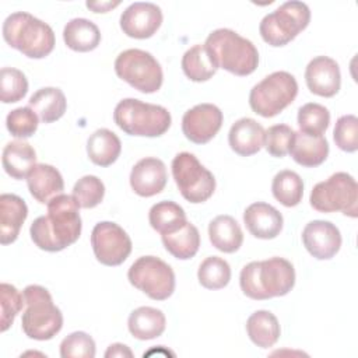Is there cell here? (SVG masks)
Masks as SVG:
<instances>
[{"instance_id": "1", "label": "cell", "mask_w": 358, "mask_h": 358, "mask_svg": "<svg viewBox=\"0 0 358 358\" xmlns=\"http://www.w3.org/2000/svg\"><path fill=\"white\" fill-rule=\"evenodd\" d=\"M46 206L48 214L38 217L31 224V239L42 250L60 252L81 235L80 206L69 194H59Z\"/></svg>"}, {"instance_id": "2", "label": "cell", "mask_w": 358, "mask_h": 358, "mask_svg": "<svg viewBox=\"0 0 358 358\" xmlns=\"http://www.w3.org/2000/svg\"><path fill=\"white\" fill-rule=\"evenodd\" d=\"M242 292L256 301L287 295L295 285V268L284 257L250 262L239 275Z\"/></svg>"}, {"instance_id": "3", "label": "cell", "mask_w": 358, "mask_h": 358, "mask_svg": "<svg viewBox=\"0 0 358 358\" xmlns=\"http://www.w3.org/2000/svg\"><path fill=\"white\" fill-rule=\"evenodd\" d=\"M217 69L235 76H249L259 64V52L252 41L229 28L213 31L203 43Z\"/></svg>"}, {"instance_id": "4", "label": "cell", "mask_w": 358, "mask_h": 358, "mask_svg": "<svg viewBox=\"0 0 358 358\" xmlns=\"http://www.w3.org/2000/svg\"><path fill=\"white\" fill-rule=\"evenodd\" d=\"M3 38L29 59H43L55 48L52 27L25 11H15L4 20Z\"/></svg>"}, {"instance_id": "5", "label": "cell", "mask_w": 358, "mask_h": 358, "mask_svg": "<svg viewBox=\"0 0 358 358\" xmlns=\"http://www.w3.org/2000/svg\"><path fill=\"white\" fill-rule=\"evenodd\" d=\"M25 310L21 317V327L27 337L38 341L53 338L63 327V313L53 303L50 292L42 285L24 288Z\"/></svg>"}, {"instance_id": "6", "label": "cell", "mask_w": 358, "mask_h": 358, "mask_svg": "<svg viewBox=\"0 0 358 358\" xmlns=\"http://www.w3.org/2000/svg\"><path fill=\"white\" fill-rule=\"evenodd\" d=\"M113 120L126 134L159 137L171 127L172 117L168 109L161 105L147 103L136 98H124L116 105Z\"/></svg>"}, {"instance_id": "7", "label": "cell", "mask_w": 358, "mask_h": 358, "mask_svg": "<svg viewBox=\"0 0 358 358\" xmlns=\"http://www.w3.org/2000/svg\"><path fill=\"white\" fill-rule=\"evenodd\" d=\"M310 21L308 4L296 0L282 3L277 10L263 17L259 25L260 36L266 43L274 48L289 43L303 31Z\"/></svg>"}, {"instance_id": "8", "label": "cell", "mask_w": 358, "mask_h": 358, "mask_svg": "<svg viewBox=\"0 0 358 358\" xmlns=\"http://www.w3.org/2000/svg\"><path fill=\"white\" fill-rule=\"evenodd\" d=\"M298 83L288 71H274L257 83L249 94L252 110L263 117H273L294 102Z\"/></svg>"}, {"instance_id": "9", "label": "cell", "mask_w": 358, "mask_h": 358, "mask_svg": "<svg viewBox=\"0 0 358 358\" xmlns=\"http://www.w3.org/2000/svg\"><path fill=\"white\" fill-rule=\"evenodd\" d=\"M309 201L319 213L341 211L344 215L355 218L358 211V185L350 173L336 172L329 179L313 186Z\"/></svg>"}, {"instance_id": "10", "label": "cell", "mask_w": 358, "mask_h": 358, "mask_svg": "<svg viewBox=\"0 0 358 358\" xmlns=\"http://www.w3.org/2000/svg\"><path fill=\"white\" fill-rule=\"evenodd\" d=\"M115 71L119 78L143 94L157 92L164 81L158 60L143 49H127L117 55Z\"/></svg>"}, {"instance_id": "11", "label": "cell", "mask_w": 358, "mask_h": 358, "mask_svg": "<svg viewBox=\"0 0 358 358\" xmlns=\"http://www.w3.org/2000/svg\"><path fill=\"white\" fill-rule=\"evenodd\" d=\"M172 176L183 199L193 204L208 200L215 190L214 175L200 164L196 155L186 151L176 154L172 159Z\"/></svg>"}, {"instance_id": "12", "label": "cell", "mask_w": 358, "mask_h": 358, "mask_svg": "<svg viewBox=\"0 0 358 358\" xmlns=\"http://www.w3.org/2000/svg\"><path fill=\"white\" fill-rule=\"evenodd\" d=\"M130 284L154 301H165L175 291L172 267L155 256H141L129 268Z\"/></svg>"}, {"instance_id": "13", "label": "cell", "mask_w": 358, "mask_h": 358, "mask_svg": "<svg viewBox=\"0 0 358 358\" xmlns=\"http://www.w3.org/2000/svg\"><path fill=\"white\" fill-rule=\"evenodd\" d=\"M91 246L96 260L105 266H119L131 253L127 232L112 221L98 222L91 232Z\"/></svg>"}, {"instance_id": "14", "label": "cell", "mask_w": 358, "mask_h": 358, "mask_svg": "<svg viewBox=\"0 0 358 358\" xmlns=\"http://www.w3.org/2000/svg\"><path fill=\"white\" fill-rule=\"evenodd\" d=\"M222 112L213 103H199L186 110L182 117V131L194 144H206L220 131Z\"/></svg>"}, {"instance_id": "15", "label": "cell", "mask_w": 358, "mask_h": 358, "mask_svg": "<svg viewBox=\"0 0 358 358\" xmlns=\"http://www.w3.org/2000/svg\"><path fill=\"white\" fill-rule=\"evenodd\" d=\"M161 8L148 1L131 3L120 15L123 34L136 39L151 38L162 24Z\"/></svg>"}, {"instance_id": "16", "label": "cell", "mask_w": 358, "mask_h": 358, "mask_svg": "<svg viewBox=\"0 0 358 358\" xmlns=\"http://www.w3.org/2000/svg\"><path fill=\"white\" fill-rule=\"evenodd\" d=\"M341 241L338 228L330 221L313 220L302 231L303 246L317 260L334 257L341 248Z\"/></svg>"}, {"instance_id": "17", "label": "cell", "mask_w": 358, "mask_h": 358, "mask_svg": "<svg viewBox=\"0 0 358 358\" xmlns=\"http://www.w3.org/2000/svg\"><path fill=\"white\" fill-rule=\"evenodd\" d=\"M305 81L315 95L331 98L341 87V73L338 63L329 56L313 57L305 70Z\"/></svg>"}, {"instance_id": "18", "label": "cell", "mask_w": 358, "mask_h": 358, "mask_svg": "<svg viewBox=\"0 0 358 358\" xmlns=\"http://www.w3.org/2000/svg\"><path fill=\"white\" fill-rule=\"evenodd\" d=\"M166 166L155 157L140 159L130 172V186L141 197H151L161 193L166 186Z\"/></svg>"}, {"instance_id": "19", "label": "cell", "mask_w": 358, "mask_h": 358, "mask_svg": "<svg viewBox=\"0 0 358 358\" xmlns=\"http://www.w3.org/2000/svg\"><path fill=\"white\" fill-rule=\"evenodd\" d=\"M243 222L248 231L259 239H274L282 229V215L271 204L257 201L246 207Z\"/></svg>"}, {"instance_id": "20", "label": "cell", "mask_w": 358, "mask_h": 358, "mask_svg": "<svg viewBox=\"0 0 358 358\" xmlns=\"http://www.w3.org/2000/svg\"><path fill=\"white\" fill-rule=\"evenodd\" d=\"M27 185L31 196L41 204H48L64 190L62 173L49 164H36L27 176Z\"/></svg>"}, {"instance_id": "21", "label": "cell", "mask_w": 358, "mask_h": 358, "mask_svg": "<svg viewBox=\"0 0 358 358\" xmlns=\"http://www.w3.org/2000/svg\"><path fill=\"white\" fill-rule=\"evenodd\" d=\"M266 130L252 117L236 120L228 133V143L232 151L242 157H250L264 147Z\"/></svg>"}, {"instance_id": "22", "label": "cell", "mask_w": 358, "mask_h": 358, "mask_svg": "<svg viewBox=\"0 0 358 358\" xmlns=\"http://www.w3.org/2000/svg\"><path fill=\"white\" fill-rule=\"evenodd\" d=\"M28 217L25 201L13 193L0 196V242L1 245L13 243L18 235L24 221Z\"/></svg>"}, {"instance_id": "23", "label": "cell", "mask_w": 358, "mask_h": 358, "mask_svg": "<svg viewBox=\"0 0 358 358\" xmlns=\"http://www.w3.org/2000/svg\"><path fill=\"white\" fill-rule=\"evenodd\" d=\"M288 154L296 164L306 168H315L326 161L329 155V143L323 136L294 131Z\"/></svg>"}, {"instance_id": "24", "label": "cell", "mask_w": 358, "mask_h": 358, "mask_svg": "<svg viewBox=\"0 0 358 358\" xmlns=\"http://www.w3.org/2000/svg\"><path fill=\"white\" fill-rule=\"evenodd\" d=\"M36 152L32 145L24 140H14L4 145L1 164L8 176L13 179H24L36 165Z\"/></svg>"}, {"instance_id": "25", "label": "cell", "mask_w": 358, "mask_h": 358, "mask_svg": "<svg viewBox=\"0 0 358 358\" xmlns=\"http://www.w3.org/2000/svg\"><path fill=\"white\" fill-rule=\"evenodd\" d=\"M129 331L137 340H152L165 331L166 319L162 310L151 306L134 309L127 320Z\"/></svg>"}, {"instance_id": "26", "label": "cell", "mask_w": 358, "mask_h": 358, "mask_svg": "<svg viewBox=\"0 0 358 358\" xmlns=\"http://www.w3.org/2000/svg\"><path fill=\"white\" fill-rule=\"evenodd\" d=\"M208 238L211 245L224 253L236 252L243 243V232L231 215H217L208 224Z\"/></svg>"}, {"instance_id": "27", "label": "cell", "mask_w": 358, "mask_h": 358, "mask_svg": "<svg viewBox=\"0 0 358 358\" xmlns=\"http://www.w3.org/2000/svg\"><path fill=\"white\" fill-rule=\"evenodd\" d=\"M28 106L38 115L39 120L43 123H52L64 115L67 101L60 88L45 87L31 95Z\"/></svg>"}, {"instance_id": "28", "label": "cell", "mask_w": 358, "mask_h": 358, "mask_svg": "<svg viewBox=\"0 0 358 358\" xmlns=\"http://www.w3.org/2000/svg\"><path fill=\"white\" fill-rule=\"evenodd\" d=\"M63 39L67 48L74 52H91L101 42L99 28L87 18H73L63 29Z\"/></svg>"}, {"instance_id": "29", "label": "cell", "mask_w": 358, "mask_h": 358, "mask_svg": "<svg viewBox=\"0 0 358 358\" xmlns=\"http://www.w3.org/2000/svg\"><path fill=\"white\" fill-rule=\"evenodd\" d=\"M120 151V138L109 129H98L87 140V154L95 165H112L119 158Z\"/></svg>"}, {"instance_id": "30", "label": "cell", "mask_w": 358, "mask_h": 358, "mask_svg": "<svg viewBox=\"0 0 358 358\" xmlns=\"http://www.w3.org/2000/svg\"><path fill=\"white\" fill-rule=\"evenodd\" d=\"M246 333L250 341L260 348L273 347L281 333L277 317L268 310H256L246 320Z\"/></svg>"}, {"instance_id": "31", "label": "cell", "mask_w": 358, "mask_h": 358, "mask_svg": "<svg viewBox=\"0 0 358 358\" xmlns=\"http://www.w3.org/2000/svg\"><path fill=\"white\" fill-rule=\"evenodd\" d=\"M165 249L179 260L192 259L200 248L199 229L189 221L175 232L161 235Z\"/></svg>"}, {"instance_id": "32", "label": "cell", "mask_w": 358, "mask_h": 358, "mask_svg": "<svg viewBox=\"0 0 358 358\" xmlns=\"http://www.w3.org/2000/svg\"><path fill=\"white\" fill-rule=\"evenodd\" d=\"M148 221L152 229L165 235L182 228L187 222V218L185 210L179 204L171 200H164L155 203L150 208Z\"/></svg>"}, {"instance_id": "33", "label": "cell", "mask_w": 358, "mask_h": 358, "mask_svg": "<svg viewBox=\"0 0 358 358\" xmlns=\"http://www.w3.org/2000/svg\"><path fill=\"white\" fill-rule=\"evenodd\" d=\"M182 70L189 80L201 83L210 80L218 69L207 53L204 45H194L185 52L182 57Z\"/></svg>"}, {"instance_id": "34", "label": "cell", "mask_w": 358, "mask_h": 358, "mask_svg": "<svg viewBox=\"0 0 358 358\" xmlns=\"http://www.w3.org/2000/svg\"><path fill=\"white\" fill-rule=\"evenodd\" d=\"M271 193L274 199L285 207H295L301 203L303 196V182L301 176L291 171L284 169L275 173L271 183Z\"/></svg>"}, {"instance_id": "35", "label": "cell", "mask_w": 358, "mask_h": 358, "mask_svg": "<svg viewBox=\"0 0 358 358\" xmlns=\"http://www.w3.org/2000/svg\"><path fill=\"white\" fill-rule=\"evenodd\" d=\"M197 278L207 289H221L227 287L231 280V267L222 257L210 256L200 263Z\"/></svg>"}, {"instance_id": "36", "label": "cell", "mask_w": 358, "mask_h": 358, "mask_svg": "<svg viewBox=\"0 0 358 358\" xmlns=\"http://www.w3.org/2000/svg\"><path fill=\"white\" fill-rule=\"evenodd\" d=\"M330 123V112L326 106L309 102L298 110V126L299 131L310 136H323Z\"/></svg>"}, {"instance_id": "37", "label": "cell", "mask_w": 358, "mask_h": 358, "mask_svg": "<svg viewBox=\"0 0 358 358\" xmlns=\"http://www.w3.org/2000/svg\"><path fill=\"white\" fill-rule=\"evenodd\" d=\"M28 92L25 74L14 67H3L0 71V99L3 103L21 101Z\"/></svg>"}, {"instance_id": "38", "label": "cell", "mask_w": 358, "mask_h": 358, "mask_svg": "<svg viewBox=\"0 0 358 358\" xmlns=\"http://www.w3.org/2000/svg\"><path fill=\"white\" fill-rule=\"evenodd\" d=\"M105 196L103 182L94 176L85 175L78 179L73 187V197L81 208H94L96 207Z\"/></svg>"}, {"instance_id": "39", "label": "cell", "mask_w": 358, "mask_h": 358, "mask_svg": "<svg viewBox=\"0 0 358 358\" xmlns=\"http://www.w3.org/2000/svg\"><path fill=\"white\" fill-rule=\"evenodd\" d=\"M39 124L38 115L29 106L13 109L6 117L7 130L17 138H28L35 134Z\"/></svg>"}, {"instance_id": "40", "label": "cell", "mask_w": 358, "mask_h": 358, "mask_svg": "<svg viewBox=\"0 0 358 358\" xmlns=\"http://www.w3.org/2000/svg\"><path fill=\"white\" fill-rule=\"evenodd\" d=\"M0 303H1V319L0 330L6 331L13 324L15 316L24 308V294H21L14 285L1 282L0 284Z\"/></svg>"}, {"instance_id": "41", "label": "cell", "mask_w": 358, "mask_h": 358, "mask_svg": "<svg viewBox=\"0 0 358 358\" xmlns=\"http://www.w3.org/2000/svg\"><path fill=\"white\" fill-rule=\"evenodd\" d=\"M95 352V341L85 331H74L60 343L62 358H94Z\"/></svg>"}, {"instance_id": "42", "label": "cell", "mask_w": 358, "mask_h": 358, "mask_svg": "<svg viewBox=\"0 0 358 358\" xmlns=\"http://www.w3.org/2000/svg\"><path fill=\"white\" fill-rule=\"evenodd\" d=\"M336 145L345 152L358 150V119L355 115H343L337 119L333 131Z\"/></svg>"}, {"instance_id": "43", "label": "cell", "mask_w": 358, "mask_h": 358, "mask_svg": "<svg viewBox=\"0 0 358 358\" xmlns=\"http://www.w3.org/2000/svg\"><path fill=\"white\" fill-rule=\"evenodd\" d=\"M294 137V130L288 124H274L266 130L264 147L267 152L275 158L288 154Z\"/></svg>"}, {"instance_id": "44", "label": "cell", "mask_w": 358, "mask_h": 358, "mask_svg": "<svg viewBox=\"0 0 358 358\" xmlns=\"http://www.w3.org/2000/svg\"><path fill=\"white\" fill-rule=\"evenodd\" d=\"M105 357L106 358H110V357H129L131 358L133 357V352L131 350L122 344V343H115V344H110L105 352Z\"/></svg>"}, {"instance_id": "45", "label": "cell", "mask_w": 358, "mask_h": 358, "mask_svg": "<svg viewBox=\"0 0 358 358\" xmlns=\"http://www.w3.org/2000/svg\"><path fill=\"white\" fill-rule=\"evenodd\" d=\"M120 4L119 0L116 1H87L85 6L92 10L94 13H108L109 10L117 7Z\"/></svg>"}]
</instances>
